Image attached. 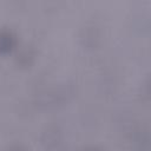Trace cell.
<instances>
[{
    "instance_id": "obj_1",
    "label": "cell",
    "mask_w": 151,
    "mask_h": 151,
    "mask_svg": "<svg viewBox=\"0 0 151 151\" xmlns=\"http://www.w3.org/2000/svg\"><path fill=\"white\" fill-rule=\"evenodd\" d=\"M15 45V35L9 29H0V53L9 52Z\"/></svg>"
},
{
    "instance_id": "obj_2",
    "label": "cell",
    "mask_w": 151,
    "mask_h": 151,
    "mask_svg": "<svg viewBox=\"0 0 151 151\" xmlns=\"http://www.w3.org/2000/svg\"><path fill=\"white\" fill-rule=\"evenodd\" d=\"M59 131L53 127V129H48L46 131V138L44 139V143H46L48 146L51 145H55L59 143Z\"/></svg>"
},
{
    "instance_id": "obj_3",
    "label": "cell",
    "mask_w": 151,
    "mask_h": 151,
    "mask_svg": "<svg viewBox=\"0 0 151 151\" xmlns=\"http://www.w3.org/2000/svg\"><path fill=\"white\" fill-rule=\"evenodd\" d=\"M7 151H26V150L20 145H14V146H11Z\"/></svg>"
},
{
    "instance_id": "obj_4",
    "label": "cell",
    "mask_w": 151,
    "mask_h": 151,
    "mask_svg": "<svg viewBox=\"0 0 151 151\" xmlns=\"http://www.w3.org/2000/svg\"><path fill=\"white\" fill-rule=\"evenodd\" d=\"M81 151H101V150H100V149H98V147L91 146V147H86V149H84V150H81Z\"/></svg>"
}]
</instances>
